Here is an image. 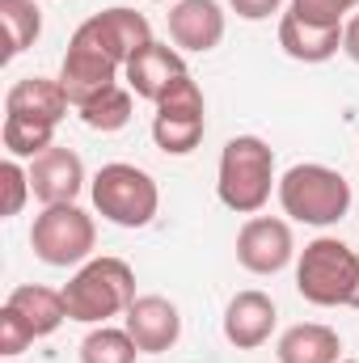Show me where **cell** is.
Masks as SVG:
<instances>
[{
	"mask_svg": "<svg viewBox=\"0 0 359 363\" xmlns=\"http://www.w3.org/2000/svg\"><path fill=\"white\" fill-rule=\"evenodd\" d=\"M270 190H279L270 144L263 135H233L220 148V169H216L220 203L237 216H258L270 203Z\"/></svg>",
	"mask_w": 359,
	"mask_h": 363,
	"instance_id": "obj_1",
	"label": "cell"
},
{
	"mask_svg": "<svg viewBox=\"0 0 359 363\" xmlns=\"http://www.w3.org/2000/svg\"><path fill=\"white\" fill-rule=\"evenodd\" d=\"M60 291L68 304V321L110 325L114 317H127V308L136 304V271L123 258H89Z\"/></svg>",
	"mask_w": 359,
	"mask_h": 363,
	"instance_id": "obj_2",
	"label": "cell"
},
{
	"mask_svg": "<svg viewBox=\"0 0 359 363\" xmlns=\"http://www.w3.org/2000/svg\"><path fill=\"white\" fill-rule=\"evenodd\" d=\"M275 194H279L283 216L296 220V224H309V228H330L351 211V182L338 169L317 165V161L292 165L279 178Z\"/></svg>",
	"mask_w": 359,
	"mask_h": 363,
	"instance_id": "obj_3",
	"label": "cell"
},
{
	"mask_svg": "<svg viewBox=\"0 0 359 363\" xmlns=\"http://www.w3.org/2000/svg\"><path fill=\"white\" fill-rule=\"evenodd\" d=\"M89 199L93 211L101 220H110L114 228H148L161 211V186L148 169L127 165V161H110L89 178Z\"/></svg>",
	"mask_w": 359,
	"mask_h": 363,
	"instance_id": "obj_4",
	"label": "cell"
},
{
	"mask_svg": "<svg viewBox=\"0 0 359 363\" xmlns=\"http://www.w3.org/2000/svg\"><path fill=\"white\" fill-rule=\"evenodd\" d=\"M359 283V254L338 237H317L296 258V291L317 308H351Z\"/></svg>",
	"mask_w": 359,
	"mask_h": 363,
	"instance_id": "obj_5",
	"label": "cell"
},
{
	"mask_svg": "<svg viewBox=\"0 0 359 363\" xmlns=\"http://www.w3.org/2000/svg\"><path fill=\"white\" fill-rule=\"evenodd\" d=\"M97 245V224L81 203H51L30 224V250L47 267H85Z\"/></svg>",
	"mask_w": 359,
	"mask_h": 363,
	"instance_id": "obj_6",
	"label": "cell"
},
{
	"mask_svg": "<svg viewBox=\"0 0 359 363\" xmlns=\"http://www.w3.org/2000/svg\"><path fill=\"white\" fill-rule=\"evenodd\" d=\"M118 72H123V64H114L89 34L77 26V34L68 38L64 64H60V85H64V93H68L72 110H81L85 101L101 97L106 89H114V85H118Z\"/></svg>",
	"mask_w": 359,
	"mask_h": 363,
	"instance_id": "obj_7",
	"label": "cell"
},
{
	"mask_svg": "<svg viewBox=\"0 0 359 363\" xmlns=\"http://www.w3.org/2000/svg\"><path fill=\"white\" fill-rule=\"evenodd\" d=\"M296 258L292 224L279 216H250L237 233V262L250 274H279Z\"/></svg>",
	"mask_w": 359,
	"mask_h": 363,
	"instance_id": "obj_8",
	"label": "cell"
},
{
	"mask_svg": "<svg viewBox=\"0 0 359 363\" xmlns=\"http://www.w3.org/2000/svg\"><path fill=\"white\" fill-rule=\"evenodd\" d=\"M81 30L89 34L114 64H123V68H127V60H131L136 51H144V47L153 43L148 17L136 13V9H127V4H110V9L93 13L89 21H81Z\"/></svg>",
	"mask_w": 359,
	"mask_h": 363,
	"instance_id": "obj_9",
	"label": "cell"
},
{
	"mask_svg": "<svg viewBox=\"0 0 359 363\" xmlns=\"http://www.w3.org/2000/svg\"><path fill=\"white\" fill-rule=\"evenodd\" d=\"M127 334L136 338L140 355H165L170 347H178L182 338V313L174 300L165 296H136V304L123 317Z\"/></svg>",
	"mask_w": 359,
	"mask_h": 363,
	"instance_id": "obj_10",
	"label": "cell"
},
{
	"mask_svg": "<svg viewBox=\"0 0 359 363\" xmlns=\"http://www.w3.org/2000/svg\"><path fill=\"white\" fill-rule=\"evenodd\" d=\"M89 186L85 178V161L72 152V148H47L43 157L30 161V190L43 207L51 203H77V194Z\"/></svg>",
	"mask_w": 359,
	"mask_h": 363,
	"instance_id": "obj_11",
	"label": "cell"
},
{
	"mask_svg": "<svg viewBox=\"0 0 359 363\" xmlns=\"http://www.w3.org/2000/svg\"><path fill=\"white\" fill-rule=\"evenodd\" d=\"M275 321H279V308H275V300L267 291H258V287L237 291L224 308V338L237 351H258V347L270 342Z\"/></svg>",
	"mask_w": 359,
	"mask_h": 363,
	"instance_id": "obj_12",
	"label": "cell"
},
{
	"mask_svg": "<svg viewBox=\"0 0 359 363\" xmlns=\"http://www.w3.org/2000/svg\"><path fill=\"white\" fill-rule=\"evenodd\" d=\"M186 77V60H182L178 47H170V43H148L144 51H136L131 60H127V68H123V81H127V89L136 93V97H144V101H161L165 89Z\"/></svg>",
	"mask_w": 359,
	"mask_h": 363,
	"instance_id": "obj_13",
	"label": "cell"
},
{
	"mask_svg": "<svg viewBox=\"0 0 359 363\" xmlns=\"http://www.w3.org/2000/svg\"><path fill=\"white\" fill-rule=\"evenodd\" d=\"M170 38L178 51L207 55L224 43V9L220 0H178L170 4Z\"/></svg>",
	"mask_w": 359,
	"mask_h": 363,
	"instance_id": "obj_14",
	"label": "cell"
},
{
	"mask_svg": "<svg viewBox=\"0 0 359 363\" xmlns=\"http://www.w3.org/2000/svg\"><path fill=\"white\" fill-rule=\"evenodd\" d=\"M68 106L72 101H68L64 85H60V77H21L17 85H9V93H4V114L51 123V127H60Z\"/></svg>",
	"mask_w": 359,
	"mask_h": 363,
	"instance_id": "obj_15",
	"label": "cell"
},
{
	"mask_svg": "<svg viewBox=\"0 0 359 363\" xmlns=\"http://www.w3.org/2000/svg\"><path fill=\"white\" fill-rule=\"evenodd\" d=\"M279 47L296 64H326L343 51V26H313L296 13L279 17Z\"/></svg>",
	"mask_w": 359,
	"mask_h": 363,
	"instance_id": "obj_16",
	"label": "cell"
},
{
	"mask_svg": "<svg viewBox=\"0 0 359 363\" xmlns=\"http://www.w3.org/2000/svg\"><path fill=\"white\" fill-rule=\"evenodd\" d=\"M275 359L279 363H338L343 359V338H338V330H330L321 321H300V325L279 334Z\"/></svg>",
	"mask_w": 359,
	"mask_h": 363,
	"instance_id": "obj_17",
	"label": "cell"
},
{
	"mask_svg": "<svg viewBox=\"0 0 359 363\" xmlns=\"http://www.w3.org/2000/svg\"><path fill=\"white\" fill-rule=\"evenodd\" d=\"M4 304H9V308H17V313L30 321V330H34L38 338H51V334H55V330L68 321L64 291H55V287H43V283H21V287H13Z\"/></svg>",
	"mask_w": 359,
	"mask_h": 363,
	"instance_id": "obj_18",
	"label": "cell"
},
{
	"mask_svg": "<svg viewBox=\"0 0 359 363\" xmlns=\"http://www.w3.org/2000/svg\"><path fill=\"white\" fill-rule=\"evenodd\" d=\"M0 21H4V60H17L43 34L38 0H0Z\"/></svg>",
	"mask_w": 359,
	"mask_h": 363,
	"instance_id": "obj_19",
	"label": "cell"
},
{
	"mask_svg": "<svg viewBox=\"0 0 359 363\" xmlns=\"http://www.w3.org/2000/svg\"><path fill=\"white\" fill-rule=\"evenodd\" d=\"M0 140H4V152H9L13 161H34V157H43L47 148H55V127H51V123H34V118L4 114Z\"/></svg>",
	"mask_w": 359,
	"mask_h": 363,
	"instance_id": "obj_20",
	"label": "cell"
},
{
	"mask_svg": "<svg viewBox=\"0 0 359 363\" xmlns=\"http://www.w3.org/2000/svg\"><path fill=\"white\" fill-rule=\"evenodd\" d=\"M140 347L127 325H93L81 342V363H136Z\"/></svg>",
	"mask_w": 359,
	"mask_h": 363,
	"instance_id": "obj_21",
	"label": "cell"
},
{
	"mask_svg": "<svg viewBox=\"0 0 359 363\" xmlns=\"http://www.w3.org/2000/svg\"><path fill=\"white\" fill-rule=\"evenodd\" d=\"M207 118H178V114H153V144L165 157H186L203 144Z\"/></svg>",
	"mask_w": 359,
	"mask_h": 363,
	"instance_id": "obj_22",
	"label": "cell"
},
{
	"mask_svg": "<svg viewBox=\"0 0 359 363\" xmlns=\"http://www.w3.org/2000/svg\"><path fill=\"white\" fill-rule=\"evenodd\" d=\"M131 89H123V85H114V89H106L101 97H93L85 101L77 114H81V123L89 127V131H101V135H110V131H123L127 123H131Z\"/></svg>",
	"mask_w": 359,
	"mask_h": 363,
	"instance_id": "obj_23",
	"label": "cell"
},
{
	"mask_svg": "<svg viewBox=\"0 0 359 363\" xmlns=\"http://www.w3.org/2000/svg\"><path fill=\"white\" fill-rule=\"evenodd\" d=\"M157 114H178V118H207V101H203V89H199V81L186 72L178 77L165 97L157 101Z\"/></svg>",
	"mask_w": 359,
	"mask_h": 363,
	"instance_id": "obj_24",
	"label": "cell"
},
{
	"mask_svg": "<svg viewBox=\"0 0 359 363\" xmlns=\"http://www.w3.org/2000/svg\"><path fill=\"white\" fill-rule=\"evenodd\" d=\"M0 186H4V203H0V216H4V220L21 216L26 199L34 194V190H30V165H21V161L4 157V165H0Z\"/></svg>",
	"mask_w": 359,
	"mask_h": 363,
	"instance_id": "obj_25",
	"label": "cell"
},
{
	"mask_svg": "<svg viewBox=\"0 0 359 363\" xmlns=\"http://www.w3.org/2000/svg\"><path fill=\"white\" fill-rule=\"evenodd\" d=\"M359 0H292L287 13L313 21V26H347V13H355Z\"/></svg>",
	"mask_w": 359,
	"mask_h": 363,
	"instance_id": "obj_26",
	"label": "cell"
},
{
	"mask_svg": "<svg viewBox=\"0 0 359 363\" xmlns=\"http://www.w3.org/2000/svg\"><path fill=\"white\" fill-rule=\"evenodd\" d=\"M38 334L30 330V321L17 313V308H0V355H21L30 342H34Z\"/></svg>",
	"mask_w": 359,
	"mask_h": 363,
	"instance_id": "obj_27",
	"label": "cell"
},
{
	"mask_svg": "<svg viewBox=\"0 0 359 363\" xmlns=\"http://www.w3.org/2000/svg\"><path fill=\"white\" fill-rule=\"evenodd\" d=\"M283 0H228V9L241 17V21H267L270 13H279Z\"/></svg>",
	"mask_w": 359,
	"mask_h": 363,
	"instance_id": "obj_28",
	"label": "cell"
},
{
	"mask_svg": "<svg viewBox=\"0 0 359 363\" xmlns=\"http://www.w3.org/2000/svg\"><path fill=\"white\" fill-rule=\"evenodd\" d=\"M343 51L359 64V13L355 17H347V26H343Z\"/></svg>",
	"mask_w": 359,
	"mask_h": 363,
	"instance_id": "obj_29",
	"label": "cell"
},
{
	"mask_svg": "<svg viewBox=\"0 0 359 363\" xmlns=\"http://www.w3.org/2000/svg\"><path fill=\"white\" fill-rule=\"evenodd\" d=\"M351 308H359V283H355V296H351Z\"/></svg>",
	"mask_w": 359,
	"mask_h": 363,
	"instance_id": "obj_30",
	"label": "cell"
},
{
	"mask_svg": "<svg viewBox=\"0 0 359 363\" xmlns=\"http://www.w3.org/2000/svg\"><path fill=\"white\" fill-rule=\"evenodd\" d=\"M157 4H178V0H157Z\"/></svg>",
	"mask_w": 359,
	"mask_h": 363,
	"instance_id": "obj_31",
	"label": "cell"
},
{
	"mask_svg": "<svg viewBox=\"0 0 359 363\" xmlns=\"http://www.w3.org/2000/svg\"><path fill=\"white\" fill-rule=\"evenodd\" d=\"M338 363H359V359H338Z\"/></svg>",
	"mask_w": 359,
	"mask_h": 363,
	"instance_id": "obj_32",
	"label": "cell"
}]
</instances>
